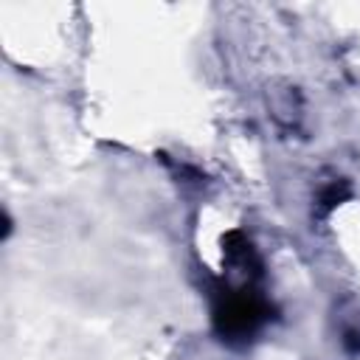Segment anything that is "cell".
<instances>
[{"label":"cell","mask_w":360,"mask_h":360,"mask_svg":"<svg viewBox=\"0 0 360 360\" xmlns=\"http://www.w3.org/2000/svg\"><path fill=\"white\" fill-rule=\"evenodd\" d=\"M267 315H270L267 301L259 298L253 290L225 287L217 298V307H214V326L222 338L242 340V338H250L267 321Z\"/></svg>","instance_id":"obj_1"},{"label":"cell","mask_w":360,"mask_h":360,"mask_svg":"<svg viewBox=\"0 0 360 360\" xmlns=\"http://www.w3.org/2000/svg\"><path fill=\"white\" fill-rule=\"evenodd\" d=\"M349 194V186H346V180H335L329 188H323V194H321V202H323V208H335L343 197Z\"/></svg>","instance_id":"obj_2"},{"label":"cell","mask_w":360,"mask_h":360,"mask_svg":"<svg viewBox=\"0 0 360 360\" xmlns=\"http://www.w3.org/2000/svg\"><path fill=\"white\" fill-rule=\"evenodd\" d=\"M343 346H346L349 352H354V354H357V352H360V332L349 329V332H346V338H343Z\"/></svg>","instance_id":"obj_3"}]
</instances>
